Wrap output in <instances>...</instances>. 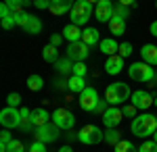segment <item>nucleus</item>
<instances>
[{
	"label": "nucleus",
	"instance_id": "nucleus-1",
	"mask_svg": "<svg viewBox=\"0 0 157 152\" xmlns=\"http://www.w3.org/2000/svg\"><path fill=\"white\" fill-rule=\"evenodd\" d=\"M130 129H132V133L136 138L149 140V136H155V131H157V117L155 115H149V113H143L136 119H132Z\"/></svg>",
	"mask_w": 157,
	"mask_h": 152
},
{
	"label": "nucleus",
	"instance_id": "nucleus-2",
	"mask_svg": "<svg viewBox=\"0 0 157 152\" xmlns=\"http://www.w3.org/2000/svg\"><path fill=\"white\" fill-rule=\"evenodd\" d=\"M132 96L130 92V85L124 81H113L107 85V90H105V100H107L109 106H117L121 102H126L128 98Z\"/></svg>",
	"mask_w": 157,
	"mask_h": 152
},
{
	"label": "nucleus",
	"instance_id": "nucleus-3",
	"mask_svg": "<svg viewBox=\"0 0 157 152\" xmlns=\"http://www.w3.org/2000/svg\"><path fill=\"white\" fill-rule=\"evenodd\" d=\"M92 13H94V2H90V0H78V2H73L69 19H71L73 25L80 27V25L88 23V19L92 17Z\"/></svg>",
	"mask_w": 157,
	"mask_h": 152
},
{
	"label": "nucleus",
	"instance_id": "nucleus-4",
	"mask_svg": "<svg viewBox=\"0 0 157 152\" xmlns=\"http://www.w3.org/2000/svg\"><path fill=\"white\" fill-rule=\"evenodd\" d=\"M128 75L132 77L134 81H151L153 77H155V73H153V67L151 65H147L143 60H136L130 65V69H128Z\"/></svg>",
	"mask_w": 157,
	"mask_h": 152
},
{
	"label": "nucleus",
	"instance_id": "nucleus-5",
	"mask_svg": "<svg viewBox=\"0 0 157 152\" xmlns=\"http://www.w3.org/2000/svg\"><path fill=\"white\" fill-rule=\"evenodd\" d=\"M78 140L82 144H88V146H94V144H101L105 140V133L97 127V125H84L78 133Z\"/></svg>",
	"mask_w": 157,
	"mask_h": 152
},
{
	"label": "nucleus",
	"instance_id": "nucleus-6",
	"mask_svg": "<svg viewBox=\"0 0 157 152\" xmlns=\"http://www.w3.org/2000/svg\"><path fill=\"white\" fill-rule=\"evenodd\" d=\"M0 125H2L4 129L21 127V115H19V108L4 106V108L0 110Z\"/></svg>",
	"mask_w": 157,
	"mask_h": 152
},
{
	"label": "nucleus",
	"instance_id": "nucleus-7",
	"mask_svg": "<svg viewBox=\"0 0 157 152\" xmlns=\"http://www.w3.org/2000/svg\"><path fill=\"white\" fill-rule=\"evenodd\" d=\"M52 123L57 125L59 129H71L75 125V117H73L71 110H67V108H57V110H52Z\"/></svg>",
	"mask_w": 157,
	"mask_h": 152
},
{
	"label": "nucleus",
	"instance_id": "nucleus-8",
	"mask_svg": "<svg viewBox=\"0 0 157 152\" xmlns=\"http://www.w3.org/2000/svg\"><path fill=\"white\" fill-rule=\"evenodd\" d=\"M88 52H90V48L86 46L84 42H73V44H67L65 56L71 60V63H84Z\"/></svg>",
	"mask_w": 157,
	"mask_h": 152
},
{
	"label": "nucleus",
	"instance_id": "nucleus-9",
	"mask_svg": "<svg viewBox=\"0 0 157 152\" xmlns=\"http://www.w3.org/2000/svg\"><path fill=\"white\" fill-rule=\"evenodd\" d=\"M98 102H101V98H98V92L94 88H86L84 92L80 94V106L84 108L86 113H94Z\"/></svg>",
	"mask_w": 157,
	"mask_h": 152
},
{
	"label": "nucleus",
	"instance_id": "nucleus-10",
	"mask_svg": "<svg viewBox=\"0 0 157 152\" xmlns=\"http://www.w3.org/2000/svg\"><path fill=\"white\" fill-rule=\"evenodd\" d=\"M130 104L136 106L138 110H149L151 106L155 104V98L149 92H145V90H136V92H132V96H130Z\"/></svg>",
	"mask_w": 157,
	"mask_h": 152
},
{
	"label": "nucleus",
	"instance_id": "nucleus-11",
	"mask_svg": "<svg viewBox=\"0 0 157 152\" xmlns=\"http://www.w3.org/2000/svg\"><path fill=\"white\" fill-rule=\"evenodd\" d=\"M94 15H97V21L101 23H109L111 19H113V2H109V0H98L97 4H94Z\"/></svg>",
	"mask_w": 157,
	"mask_h": 152
},
{
	"label": "nucleus",
	"instance_id": "nucleus-12",
	"mask_svg": "<svg viewBox=\"0 0 157 152\" xmlns=\"http://www.w3.org/2000/svg\"><path fill=\"white\" fill-rule=\"evenodd\" d=\"M121 119H124V113H121L120 106H109L103 113V125L107 129H115L121 123Z\"/></svg>",
	"mask_w": 157,
	"mask_h": 152
},
{
	"label": "nucleus",
	"instance_id": "nucleus-13",
	"mask_svg": "<svg viewBox=\"0 0 157 152\" xmlns=\"http://www.w3.org/2000/svg\"><path fill=\"white\" fill-rule=\"evenodd\" d=\"M59 131L61 129L55 125V123H48V125H44V127H38L36 129V138L38 142H44V144H48V142H55L59 138Z\"/></svg>",
	"mask_w": 157,
	"mask_h": 152
},
{
	"label": "nucleus",
	"instance_id": "nucleus-14",
	"mask_svg": "<svg viewBox=\"0 0 157 152\" xmlns=\"http://www.w3.org/2000/svg\"><path fill=\"white\" fill-rule=\"evenodd\" d=\"M48 110H44V108H34L32 110V127H44V125H48Z\"/></svg>",
	"mask_w": 157,
	"mask_h": 152
},
{
	"label": "nucleus",
	"instance_id": "nucleus-15",
	"mask_svg": "<svg viewBox=\"0 0 157 152\" xmlns=\"http://www.w3.org/2000/svg\"><path fill=\"white\" fill-rule=\"evenodd\" d=\"M82 42H84L88 48L101 44V35H98L97 27H86V29H82Z\"/></svg>",
	"mask_w": 157,
	"mask_h": 152
},
{
	"label": "nucleus",
	"instance_id": "nucleus-16",
	"mask_svg": "<svg viewBox=\"0 0 157 152\" xmlns=\"http://www.w3.org/2000/svg\"><path fill=\"white\" fill-rule=\"evenodd\" d=\"M121 69H124V59H121L120 54L109 56L105 60V71H107L109 75H117V73H121Z\"/></svg>",
	"mask_w": 157,
	"mask_h": 152
},
{
	"label": "nucleus",
	"instance_id": "nucleus-17",
	"mask_svg": "<svg viewBox=\"0 0 157 152\" xmlns=\"http://www.w3.org/2000/svg\"><path fill=\"white\" fill-rule=\"evenodd\" d=\"M140 56H143V63L155 67L157 65V46H153V44H145V46L140 48Z\"/></svg>",
	"mask_w": 157,
	"mask_h": 152
},
{
	"label": "nucleus",
	"instance_id": "nucleus-18",
	"mask_svg": "<svg viewBox=\"0 0 157 152\" xmlns=\"http://www.w3.org/2000/svg\"><path fill=\"white\" fill-rule=\"evenodd\" d=\"M63 38H65L69 44H73V42H82V31H80L78 25L69 23V25L63 27Z\"/></svg>",
	"mask_w": 157,
	"mask_h": 152
},
{
	"label": "nucleus",
	"instance_id": "nucleus-19",
	"mask_svg": "<svg viewBox=\"0 0 157 152\" xmlns=\"http://www.w3.org/2000/svg\"><path fill=\"white\" fill-rule=\"evenodd\" d=\"M98 48H101V52H105L107 56H115V54L120 52V42H115L113 38H107V40H101Z\"/></svg>",
	"mask_w": 157,
	"mask_h": 152
},
{
	"label": "nucleus",
	"instance_id": "nucleus-20",
	"mask_svg": "<svg viewBox=\"0 0 157 152\" xmlns=\"http://www.w3.org/2000/svg\"><path fill=\"white\" fill-rule=\"evenodd\" d=\"M71 9H73V2H69V0H55L50 4L52 15H65V13H71Z\"/></svg>",
	"mask_w": 157,
	"mask_h": 152
},
{
	"label": "nucleus",
	"instance_id": "nucleus-21",
	"mask_svg": "<svg viewBox=\"0 0 157 152\" xmlns=\"http://www.w3.org/2000/svg\"><path fill=\"white\" fill-rule=\"evenodd\" d=\"M109 31H111V35H124V31H126V19L113 15V19L109 21Z\"/></svg>",
	"mask_w": 157,
	"mask_h": 152
},
{
	"label": "nucleus",
	"instance_id": "nucleus-22",
	"mask_svg": "<svg viewBox=\"0 0 157 152\" xmlns=\"http://www.w3.org/2000/svg\"><path fill=\"white\" fill-rule=\"evenodd\" d=\"M67 88H69V92H73V94H82L88 85H86L84 77H75V75H71L69 81H67Z\"/></svg>",
	"mask_w": 157,
	"mask_h": 152
},
{
	"label": "nucleus",
	"instance_id": "nucleus-23",
	"mask_svg": "<svg viewBox=\"0 0 157 152\" xmlns=\"http://www.w3.org/2000/svg\"><path fill=\"white\" fill-rule=\"evenodd\" d=\"M42 59L46 60V63H52V65H55V63L59 60V48L46 44V46L42 48Z\"/></svg>",
	"mask_w": 157,
	"mask_h": 152
},
{
	"label": "nucleus",
	"instance_id": "nucleus-24",
	"mask_svg": "<svg viewBox=\"0 0 157 152\" xmlns=\"http://www.w3.org/2000/svg\"><path fill=\"white\" fill-rule=\"evenodd\" d=\"M130 6H134V2H113V11H115V15L117 17H121V19H126V17H130Z\"/></svg>",
	"mask_w": 157,
	"mask_h": 152
},
{
	"label": "nucleus",
	"instance_id": "nucleus-25",
	"mask_svg": "<svg viewBox=\"0 0 157 152\" xmlns=\"http://www.w3.org/2000/svg\"><path fill=\"white\" fill-rule=\"evenodd\" d=\"M25 31H27V34H32V35H38L40 31H42V21L38 19L36 15H32V17H29V21H27V25H25Z\"/></svg>",
	"mask_w": 157,
	"mask_h": 152
},
{
	"label": "nucleus",
	"instance_id": "nucleus-26",
	"mask_svg": "<svg viewBox=\"0 0 157 152\" xmlns=\"http://www.w3.org/2000/svg\"><path fill=\"white\" fill-rule=\"evenodd\" d=\"M25 85H27L32 92H40V90L44 88V79H42L40 75H29L27 81H25Z\"/></svg>",
	"mask_w": 157,
	"mask_h": 152
},
{
	"label": "nucleus",
	"instance_id": "nucleus-27",
	"mask_svg": "<svg viewBox=\"0 0 157 152\" xmlns=\"http://www.w3.org/2000/svg\"><path fill=\"white\" fill-rule=\"evenodd\" d=\"M55 67H57V71H59V73H63V75H65V73H71V71H73V63L65 56V59H59V60H57V63H55Z\"/></svg>",
	"mask_w": 157,
	"mask_h": 152
},
{
	"label": "nucleus",
	"instance_id": "nucleus-28",
	"mask_svg": "<svg viewBox=\"0 0 157 152\" xmlns=\"http://www.w3.org/2000/svg\"><path fill=\"white\" fill-rule=\"evenodd\" d=\"M113 152H138V148H136L130 140H121L120 144L113 146Z\"/></svg>",
	"mask_w": 157,
	"mask_h": 152
},
{
	"label": "nucleus",
	"instance_id": "nucleus-29",
	"mask_svg": "<svg viewBox=\"0 0 157 152\" xmlns=\"http://www.w3.org/2000/svg\"><path fill=\"white\" fill-rule=\"evenodd\" d=\"M11 142H13L11 129H2V133H0V152L9 150V144H11Z\"/></svg>",
	"mask_w": 157,
	"mask_h": 152
},
{
	"label": "nucleus",
	"instance_id": "nucleus-30",
	"mask_svg": "<svg viewBox=\"0 0 157 152\" xmlns=\"http://www.w3.org/2000/svg\"><path fill=\"white\" fill-rule=\"evenodd\" d=\"M105 140H107L109 144L115 146V144H120V142H121V136H120L117 129H107V131H105Z\"/></svg>",
	"mask_w": 157,
	"mask_h": 152
},
{
	"label": "nucleus",
	"instance_id": "nucleus-31",
	"mask_svg": "<svg viewBox=\"0 0 157 152\" xmlns=\"http://www.w3.org/2000/svg\"><path fill=\"white\" fill-rule=\"evenodd\" d=\"M29 17H32V15H29L27 11L17 13V15H15V21H17V27H23V29H25V25H27V21H29Z\"/></svg>",
	"mask_w": 157,
	"mask_h": 152
},
{
	"label": "nucleus",
	"instance_id": "nucleus-32",
	"mask_svg": "<svg viewBox=\"0 0 157 152\" xmlns=\"http://www.w3.org/2000/svg\"><path fill=\"white\" fill-rule=\"evenodd\" d=\"M86 73H88V67H86L84 63H73L71 75H75V77H86Z\"/></svg>",
	"mask_w": 157,
	"mask_h": 152
},
{
	"label": "nucleus",
	"instance_id": "nucleus-33",
	"mask_svg": "<svg viewBox=\"0 0 157 152\" xmlns=\"http://www.w3.org/2000/svg\"><path fill=\"white\" fill-rule=\"evenodd\" d=\"M27 2H19V0H6V6L11 9L13 15H17V13H21V9H23Z\"/></svg>",
	"mask_w": 157,
	"mask_h": 152
},
{
	"label": "nucleus",
	"instance_id": "nucleus-34",
	"mask_svg": "<svg viewBox=\"0 0 157 152\" xmlns=\"http://www.w3.org/2000/svg\"><path fill=\"white\" fill-rule=\"evenodd\" d=\"M21 104V96L17 92H13V94H9L6 96V106H11V108H17V106Z\"/></svg>",
	"mask_w": 157,
	"mask_h": 152
},
{
	"label": "nucleus",
	"instance_id": "nucleus-35",
	"mask_svg": "<svg viewBox=\"0 0 157 152\" xmlns=\"http://www.w3.org/2000/svg\"><path fill=\"white\" fill-rule=\"evenodd\" d=\"M0 25H2V29H13V27H17V21H15V15H9V17L0 19Z\"/></svg>",
	"mask_w": 157,
	"mask_h": 152
},
{
	"label": "nucleus",
	"instance_id": "nucleus-36",
	"mask_svg": "<svg viewBox=\"0 0 157 152\" xmlns=\"http://www.w3.org/2000/svg\"><path fill=\"white\" fill-rule=\"evenodd\" d=\"M138 152H157V144H155V140H145V144H140Z\"/></svg>",
	"mask_w": 157,
	"mask_h": 152
},
{
	"label": "nucleus",
	"instance_id": "nucleus-37",
	"mask_svg": "<svg viewBox=\"0 0 157 152\" xmlns=\"http://www.w3.org/2000/svg\"><path fill=\"white\" fill-rule=\"evenodd\" d=\"M117 54H120L121 59L130 56V54H132V44H130V42H121V44H120V52H117Z\"/></svg>",
	"mask_w": 157,
	"mask_h": 152
},
{
	"label": "nucleus",
	"instance_id": "nucleus-38",
	"mask_svg": "<svg viewBox=\"0 0 157 152\" xmlns=\"http://www.w3.org/2000/svg\"><path fill=\"white\" fill-rule=\"evenodd\" d=\"M6 152H25L23 142H19V140H13L11 144H9V150H6Z\"/></svg>",
	"mask_w": 157,
	"mask_h": 152
},
{
	"label": "nucleus",
	"instance_id": "nucleus-39",
	"mask_svg": "<svg viewBox=\"0 0 157 152\" xmlns=\"http://www.w3.org/2000/svg\"><path fill=\"white\" fill-rule=\"evenodd\" d=\"M136 106H132V104H128V106H124L121 108V113H124V117H128V119H136Z\"/></svg>",
	"mask_w": 157,
	"mask_h": 152
},
{
	"label": "nucleus",
	"instance_id": "nucleus-40",
	"mask_svg": "<svg viewBox=\"0 0 157 152\" xmlns=\"http://www.w3.org/2000/svg\"><path fill=\"white\" fill-rule=\"evenodd\" d=\"M29 152H46V144L44 142H34L32 146H29Z\"/></svg>",
	"mask_w": 157,
	"mask_h": 152
},
{
	"label": "nucleus",
	"instance_id": "nucleus-41",
	"mask_svg": "<svg viewBox=\"0 0 157 152\" xmlns=\"http://www.w3.org/2000/svg\"><path fill=\"white\" fill-rule=\"evenodd\" d=\"M61 42H63V34H52V35H50V42H48V44H50V46H55V48H59Z\"/></svg>",
	"mask_w": 157,
	"mask_h": 152
},
{
	"label": "nucleus",
	"instance_id": "nucleus-42",
	"mask_svg": "<svg viewBox=\"0 0 157 152\" xmlns=\"http://www.w3.org/2000/svg\"><path fill=\"white\" fill-rule=\"evenodd\" d=\"M9 15H13V13H11V9L6 6V2H2V4H0V19L9 17Z\"/></svg>",
	"mask_w": 157,
	"mask_h": 152
},
{
	"label": "nucleus",
	"instance_id": "nucleus-43",
	"mask_svg": "<svg viewBox=\"0 0 157 152\" xmlns=\"http://www.w3.org/2000/svg\"><path fill=\"white\" fill-rule=\"evenodd\" d=\"M50 4L52 2H48V0H36L34 2V6H38V9H48V11H50Z\"/></svg>",
	"mask_w": 157,
	"mask_h": 152
},
{
	"label": "nucleus",
	"instance_id": "nucleus-44",
	"mask_svg": "<svg viewBox=\"0 0 157 152\" xmlns=\"http://www.w3.org/2000/svg\"><path fill=\"white\" fill-rule=\"evenodd\" d=\"M109 106H107V100H101V102H98V106H97V110H94V113H105V110H107Z\"/></svg>",
	"mask_w": 157,
	"mask_h": 152
},
{
	"label": "nucleus",
	"instance_id": "nucleus-45",
	"mask_svg": "<svg viewBox=\"0 0 157 152\" xmlns=\"http://www.w3.org/2000/svg\"><path fill=\"white\" fill-rule=\"evenodd\" d=\"M149 31H151V35H153V38H157V21H153V23L149 25Z\"/></svg>",
	"mask_w": 157,
	"mask_h": 152
},
{
	"label": "nucleus",
	"instance_id": "nucleus-46",
	"mask_svg": "<svg viewBox=\"0 0 157 152\" xmlns=\"http://www.w3.org/2000/svg\"><path fill=\"white\" fill-rule=\"evenodd\" d=\"M59 152H73V148H71V146H61Z\"/></svg>",
	"mask_w": 157,
	"mask_h": 152
},
{
	"label": "nucleus",
	"instance_id": "nucleus-47",
	"mask_svg": "<svg viewBox=\"0 0 157 152\" xmlns=\"http://www.w3.org/2000/svg\"><path fill=\"white\" fill-rule=\"evenodd\" d=\"M153 140H155V144H157V131H155V136H153Z\"/></svg>",
	"mask_w": 157,
	"mask_h": 152
},
{
	"label": "nucleus",
	"instance_id": "nucleus-48",
	"mask_svg": "<svg viewBox=\"0 0 157 152\" xmlns=\"http://www.w3.org/2000/svg\"><path fill=\"white\" fill-rule=\"evenodd\" d=\"M155 106H157V98H155Z\"/></svg>",
	"mask_w": 157,
	"mask_h": 152
}]
</instances>
